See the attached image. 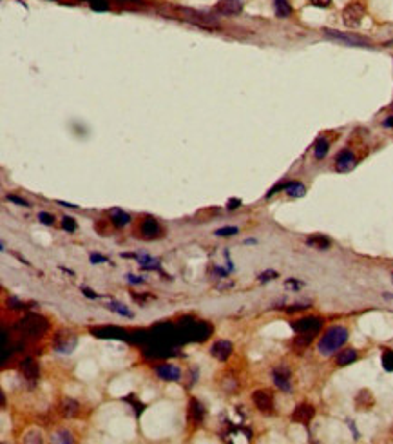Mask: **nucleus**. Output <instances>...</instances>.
Masks as SVG:
<instances>
[{
	"label": "nucleus",
	"instance_id": "nucleus-2",
	"mask_svg": "<svg viewBox=\"0 0 393 444\" xmlns=\"http://www.w3.org/2000/svg\"><path fill=\"white\" fill-rule=\"evenodd\" d=\"M364 13H366V9H364L361 2H351L343 9V20H344L346 26L355 27V26L361 24V20L364 18Z\"/></svg>",
	"mask_w": 393,
	"mask_h": 444
},
{
	"label": "nucleus",
	"instance_id": "nucleus-19",
	"mask_svg": "<svg viewBox=\"0 0 393 444\" xmlns=\"http://www.w3.org/2000/svg\"><path fill=\"white\" fill-rule=\"evenodd\" d=\"M355 359H357V352L353 348H346L337 355V365L339 366H346V365H351Z\"/></svg>",
	"mask_w": 393,
	"mask_h": 444
},
{
	"label": "nucleus",
	"instance_id": "nucleus-37",
	"mask_svg": "<svg viewBox=\"0 0 393 444\" xmlns=\"http://www.w3.org/2000/svg\"><path fill=\"white\" fill-rule=\"evenodd\" d=\"M7 202H13V203H17V205H22V207H29L27 205V202L25 200H22V198H18V196H7Z\"/></svg>",
	"mask_w": 393,
	"mask_h": 444
},
{
	"label": "nucleus",
	"instance_id": "nucleus-23",
	"mask_svg": "<svg viewBox=\"0 0 393 444\" xmlns=\"http://www.w3.org/2000/svg\"><path fill=\"white\" fill-rule=\"evenodd\" d=\"M138 261H140V266L145 268V270H154V268H160V261L154 260V258H150L147 254H140L136 256Z\"/></svg>",
	"mask_w": 393,
	"mask_h": 444
},
{
	"label": "nucleus",
	"instance_id": "nucleus-4",
	"mask_svg": "<svg viewBox=\"0 0 393 444\" xmlns=\"http://www.w3.org/2000/svg\"><path fill=\"white\" fill-rule=\"evenodd\" d=\"M252 401L256 404V408L263 414H272L274 412V397L272 392L268 390H257L252 393Z\"/></svg>",
	"mask_w": 393,
	"mask_h": 444
},
{
	"label": "nucleus",
	"instance_id": "nucleus-31",
	"mask_svg": "<svg viewBox=\"0 0 393 444\" xmlns=\"http://www.w3.org/2000/svg\"><path fill=\"white\" fill-rule=\"evenodd\" d=\"M54 441H56V443H73V437H71V433H69V432L62 430V432H60L58 435L54 437Z\"/></svg>",
	"mask_w": 393,
	"mask_h": 444
},
{
	"label": "nucleus",
	"instance_id": "nucleus-46",
	"mask_svg": "<svg viewBox=\"0 0 393 444\" xmlns=\"http://www.w3.org/2000/svg\"><path fill=\"white\" fill-rule=\"evenodd\" d=\"M386 297H392V299H393V296H386Z\"/></svg>",
	"mask_w": 393,
	"mask_h": 444
},
{
	"label": "nucleus",
	"instance_id": "nucleus-7",
	"mask_svg": "<svg viewBox=\"0 0 393 444\" xmlns=\"http://www.w3.org/2000/svg\"><path fill=\"white\" fill-rule=\"evenodd\" d=\"M357 163V158H355V154L351 153L350 149H344V151H341L337 154V158H335V169L339 172H348L351 171L353 167Z\"/></svg>",
	"mask_w": 393,
	"mask_h": 444
},
{
	"label": "nucleus",
	"instance_id": "nucleus-13",
	"mask_svg": "<svg viewBox=\"0 0 393 444\" xmlns=\"http://www.w3.org/2000/svg\"><path fill=\"white\" fill-rule=\"evenodd\" d=\"M156 373L163 381H179V377H181L179 368L174 366V365H160V366L156 368Z\"/></svg>",
	"mask_w": 393,
	"mask_h": 444
},
{
	"label": "nucleus",
	"instance_id": "nucleus-35",
	"mask_svg": "<svg viewBox=\"0 0 393 444\" xmlns=\"http://www.w3.org/2000/svg\"><path fill=\"white\" fill-rule=\"evenodd\" d=\"M91 258V263H109V260L107 258H105V256H101V254H95V252H93V254L89 256Z\"/></svg>",
	"mask_w": 393,
	"mask_h": 444
},
{
	"label": "nucleus",
	"instance_id": "nucleus-26",
	"mask_svg": "<svg viewBox=\"0 0 393 444\" xmlns=\"http://www.w3.org/2000/svg\"><path fill=\"white\" fill-rule=\"evenodd\" d=\"M107 308L109 310H113V312H116V314H120V315H123V317H134V314H132L131 310H129V308H125L123 307V305H122V303H116V301H111L107 305Z\"/></svg>",
	"mask_w": 393,
	"mask_h": 444
},
{
	"label": "nucleus",
	"instance_id": "nucleus-40",
	"mask_svg": "<svg viewBox=\"0 0 393 444\" xmlns=\"http://www.w3.org/2000/svg\"><path fill=\"white\" fill-rule=\"evenodd\" d=\"M127 281H129V283H132V285H140V283H143V278H138V276H132V274H129V276H127Z\"/></svg>",
	"mask_w": 393,
	"mask_h": 444
},
{
	"label": "nucleus",
	"instance_id": "nucleus-11",
	"mask_svg": "<svg viewBox=\"0 0 393 444\" xmlns=\"http://www.w3.org/2000/svg\"><path fill=\"white\" fill-rule=\"evenodd\" d=\"M210 354L214 355L216 359H220V361H226L230 357V354H232V343L226 341V339H220V341H216L212 344Z\"/></svg>",
	"mask_w": 393,
	"mask_h": 444
},
{
	"label": "nucleus",
	"instance_id": "nucleus-25",
	"mask_svg": "<svg viewBox=\"0 0 393 444\" xmlns=\"http://www.w3.org/2000/svg\"><path fill=\"white\" fill-rule=\"evenodd\" d=\"M191 414H192V419L196 420L197 424L203 420V415H205V410H203L201 403H197L196 399H192L191 401Z\"/></svg>",
	"mask_w": 393,
	"mask_h": 444
},
{
	"label": "nucleus",
	"instance_id": "nucleus-17",
	"mask_svg": "<svg viewBox=\"0 0 393 444\" xmlns=\"http://www.w3.org/2000/svg\"><path fill=\"white\" fill-rule=\"evenodd\" d=\"M285 190L288 196H292V198H301V196L306 194V187L303 183H299V182H288L285 185Z\"/></svg>",
	"mask_w": 393,
	"mask_h": 444
},
{
	"label": "nucleus",
	"instance_id": "nucleus-39",
	"mask_svg": "<svg viewBox=\"0 0 393 444\" xmlns=\"http://www.w3.org/2000/svg\"><path fill=\"white\" fill-rule=\"evenodd\" d=\"M239 205H241V200H238V198H234V200H230V202H228L226 209H228V210H234V209H238Z\"/></svg>",
	"mask_w": 393,
	"mask_h": 444
},
{
	"label": "nucleus",
	"instance_id": "nucleus-33",
	"mask_svg": "<svg viewBox=\"0 0 393 444\" xmlns=\"http://www.w3.org/2000/svg\"><path fill=\"white\" fill-rule=\"evenodd\" d=\"M91 7H93L95 11H105L109 6L103 2V0H91Z\"/></svg>",
	"mask_w": 393,
	"mask_h": 444
},
{
	"label": "nucleus",
	"instance_id": "nucleus-21",
	"mask_svg": "<svg viewBox=\"0 0 393 444\" xmlns=\"http://www.w3.org/2000/svg\"><path fill=\"white\" fill-rule=\"evenodd\" d=\"M314 339V334H297L295 339H294V348L297 352H303L304 348H308L310 343Z\"/></svg>",
	"mask_w": 393,
	"mask_h": 444
},
{
	"label": "nucleus",
	"instance_id": "nucleus-36",
	"mask_svg": "<svg viewBox=\"0 0 393 444\" xmlns=\"http://www.w3.org/2000/svg\"><path fill=\"white\" fill-rule=\"evenodd\" d=\"M24 441H25V443H40V441H42V439H40V432L29 433L27 437H24Z\"/></svg>",
	"mask_w": 393,
	"mask_h": 444
},
{
	"label": "nucleus",
	"instance_id": "nucleus-20",
	"mask_svg": "<svg viewBox=\"0 0 393 444\" xmlns=\"http://www.w3.org/2000/svg\"><path fill=\"white\" fill-rule=\"evenodd\" d=\"M60 412L64 417H73V415L78 414V403L73 401V399H64L62 404H60Z\"/></svg>",
	"mask_w": 393,
	"mask_h": 444
},
{
	"label": "nucleus",
	"instance_id": "nucleus-43",
	"mask_svg": "<svg viewBox=\"0 0 393 444\" xmlns=\"http://www.w3.org/2000/svg\"><path fill=\"white\" fill-rule=\"evenodd\" d=\"M304 308H308L306 305H294L292 308H288V312H297V310H304Z\"/></svg>",
	"mask_w": 393,
	"mask_h": 444
},
{
	"label": "nucleus",
	"instance_id": "nucleus-16",
	"mask_svg": "<svg viewBox=\"0 0 393 444\" xmlns=\"http://www.w3.org/2000/svg\"><path fill=\"white\" fill-rule=\"evenodd\" d=\"M306 245L310 247H314V249H319V250H328L330 249V239L326 236H321V234H316V236H310L306 239Z\"/></svg>",
	"mask_w": 393,
	"mask_h": 444
},
{
	"label": "nucleus",
	"instance_id": "nucleus-3",
	"mask_svg": "<svg viewBox=\"0 0 393 444\" xmlns=\"http://www.w3.org/2000/svg\"><path fill=\"white\" fill-rule=\"evenodd\" d=\"M18 328L24 330L25 334H29V336H42L44 332L48 330V323L38 315H29L25 319H20Z\"/></svg>",
	"mask_w": 393,
	"mask_h": 444
},
{
	"label": "nucleus",
	"instance_id": "nucleus-1",
	"mask_svg": "<svg viewBox=\"0 0 393 444\" xmlns=\"http://www.w3.org/2000/svg\"><path fill=\"white\" fill-rule=\"evenodd\" d=\"M346 341H348V330H346L344 326H332V328H328L326 334L321 338V341L317 344V350H319L321 355H326L328 357V355L335 354Z\"/></svg>",
	"mask_w": 393,
	"mask_h": 444
},
{
	"label": "nucleus",
	"instance_id": "nucleus-22",
	"mask_svg": "<svg viewBox=\"0 0 393 444\" xmlns=\"http://www.w3.org/2000/svg\"><path fill=\"white\" fill-rule=\"evenodd\" d=\"M275 6V15L279 18H286L292 15V7L288 4V0H274Z\"/></svg>",
	"mask_w": 393,
	"mask_h": 444
},
{
	"label": "nucleus",
	"instance_id": "nucleus-34",
	"mask_svg": "<svg viewBox=\"0 0 393 444\" xmlns=\"http://www.w3.org/2000/svg\"><path fill=\"white\" fill-rule=\"evenodd\" d=\"M285 285H286V287H290V288H294V290H299V288L303 287V283H301V281H297V279H294V278L286 279Z\"/></svg>",
	"mask_w": 393,
	"mask_h": 444
},
{
	"label": "nucleus",
	"instance_id": "nucleus-10",
	"mask_svg": "<svg viewBox=\"0 0 393 444\" xmlns=\"http://www.w3.org/2000/svg\"><path fill=\"white\" fill-rule=\"evenodd\" d=\"M314 415H316L314 406H310V404H299L297 408L294 410L292 420L294 422H299V424H308L310 420L314 419Z\"/></svg>",
	"mask_w": 393,
	"mask_h": 444
},
{
	"label": "nucleus",
	"instance_id": "nucleus-12",
	"mask_svg": "<svg viewBox=\"0 0 393 444\" xmlns=\"http://www.w3.org/2000/svg\"><path fill=\"white\" fill-rule=\"evenodd\" d=\"M216 9L223 15H238L243 9V0H220Z\"/></svg>",
	"mask_w": 393,
	"mask_h": 444
},
{
	"label": "nucleus",
	"instance_id": "nucleus-44",
	"mask_svg": "<svg viewBox=\"0 0 393 444\" xmlns=\"http://www.w3.org/2000/svg\"><path fill=\"white\" fill-rule=\"evenodd\" d=\"M382 124H384V127H393V116H388Z\"/></svg>",
	"mask_w": 393,
	"mask_h": 444
},
{
	"label": "nucleus",
	"instance_id": "nucleus-27",
	"mask_svg": "<svg viewBox=\"0 0 393 444\" xmlns=\"http://www.w3.org/2000/svg\"><path fill=\"white\" fill-rule=\"evenodd\" d=\"M382 368L386 372H393V350H384V354H382Z\"/></svg>",
	"mask_w": 393,
	"mask_h": 444
},
{
	"label": "nucleus",
	"instance_id": "nucleus-6",
	"mask_svg": "<svg viewBox=\"0 0 393 444\" xmlns=\"http://www.w3.org/2000/svg\"><path fill=\"white\" fill-rule=\"evenodd\" d=\"M178 13L181 15L183 20H189L192 24H199V26H216V20L212 17H207L205 13L194 11V9H181L179 7Z\"/></svg>",
	"mask_w": 393,
	"mask_h": 444
},
{
	"label": "nucleus",
	"instance_id": "nucleus-30",
	"mask_svg": "<svg viewBox=\"0 0 393 444\" xmlns=\"http://www.w3.org/2000/svg\"><path fill=\"white\" fill-rule=\"evenodd\" d=\"M277 278V272L275 270H265L263 274H259V283H268V281H272V279Z\"/></svg>",
	"mask_w": 393,
	"mask_h": 444
},
{
	"label": "nucleus",
	"instance_id": "nucleus-42",
	"mask_svg": "<svg viewBox=\"0 0 393 444\" xmlns=\"http://www.w3.org/2000/svg\"><path fill=\"white\" fill-rule=\"evenodd\" d=\"M82 292H84L87 297H91V299H96V297H98V294H93V290L87 288V287H82Z\"/></svg>",
	"mask_w": 393,
	"mask_h": 444
},
{
	"label": "nucleus",
	"instance_id": "nucleus-18",
	"mask_svg": "<svg viewBox=\"0 0 393 444\" xmlns=\"http://www.w3.org/2000/svg\"><path fill=\"white\" fill-rule=\"evenodd\" d=\"M111 221H113V225H116V227H123L131 221V216L127 212H123V210H120V209H113V210H111Z\"/></svg>",
	"mask_w": 393,
	"mask_h": 444
},
{
	"label": "nucleus",
	"instance_id": "nucleus-14",
	"mask_svg": "<svg viewBox=\"0 0 393 444\" xmlns=\"http://www.w3.org/2000/svg\"><path fill=\"white\" fill-rule=\"evenodd\" d=\"M20 372L27 381H36L38 379V365L33 359H24L20 363Z\"/></svg>",
	"mask_w": 393,
	"mask_h": 444
},
{
	"label": "nucleus",
	"instance_id": "nucleus-28",
	"mask_svg": "<svg viewBox=\"0 0 393 444\" xmlns=\"http://www.w3.org/2000/svg\"><path fill=\"white\" fill-rule=\"evenodd\" d=\"M216 236H234V234H238V227H223V229H218V231L214 232Z\"/></svg>",
	"mask_w": 393,
	"mask_h": 444
},
{
	"label": "nucleus",
	"instance_id": "nucleus-41",
	"mask_svg": "<svg viewBox=\"0 0 393 444\" xmlns=\"http://www.w3.org/2000/svg\"><path fill=\"white\" fill-rule=\"evenodd\" d=\"M7 305H9V307H11V308H22V307H24V305H22V303H20V301H17V299H15V297H11V299H9V301H7Z\"/></svg>",
	"mask_w": 393,
	"mask_h": 444
},
{
	"label": "nucleus",
	"instance_id": "nucleus-45",
	"mask_svg": "<svg viewBox=\"0 0 393 444\" xmlns=\"http://www.w3.org/2000/svg\"><path fill=\"white\" fill-rule=\"evenodd\" d=\"M392 283H393V274H392Z\"/></svg>",
	"mask_w": 393,
	"mask_h": 444
},
{
	"label": "nucleus",
	"instance_id": "nucleus-15",
	"mask_svg": "<svg viewBox=\"0 0 393 444\" xmlns=\"http://www.w3.org/2000/svg\"><path fill=\"white\" fill-rule=\"evenodd\" d=\"M142 234L143 237H147V239H152L160 234V225H158V221L154 218H145L142 223Z\"/></svg>",
	"mask_w": 393,
	"mask_h": 444
},
{
	"label": "nucleus",
	"instance_id": "nucleus-24",
	"mask_svg": "<svg viewBox=\"0 0 393 444\" xmlns=\"http://www.w3.org/2000/svg\"><path fill=\"white\" fill-rule=\"evenodd\" d=\"M328 149H330V143H328L326 138H319L316 142V147H314V153H316L317 160H322V158L326 156Z\"/></svg>",
	"mask_w": 393,
	"mask_h": 444
},
{
	"label": "nucleus",
	"instance_id": "nucleus-29",
	"mask_svg": "<svg viewBox=\"0 0 393 444\" xmlns=\"http://www.w3.org/2000/svg\"><path fill=\"white\" fill-rule=\"evenodd\" d=\"M62 227H64L67 232H74L76 231V221H74V218L66 216V218H62Z\"/></svg>",
	"mask_w": 393,
	"mask_h": 444
},
{
	"label": "nucleus",
	"instance_id": "nucleus-38",
	"mask_svg": "<svg viewBox=\"0 0 393 444\" xmlns=\"http://www.w3.org/2000/svg\"><path fill=\"white\" fill-rule=\"evenodd\" d=\"M308 2L316 7H328L332 4V0H308Z\"/></svg>",
	"mask_w": 393,
	"mask_h": 444
},
{
	"label": "nucleus",
	"instance_id": "nucleus-32",
	"mask_svg": "<svg viewBox=\"0 0 393 444\" xmlns=\"http://www.w3.org/2000/svg\"><path fill=\"white\" fill-rule=\"evenodd\" d=\"M38 219H40V223H44V225H53L54 223V218L49 212H40L38 214Z\"/></svg>",
	"mask_w": 393,
	"mask_h": 444
},
{
	"label": "nucleus",
	"instance_id": "nucleus-5",
	"mask_svg": "<svg viewBox=\"0 0 393 444\" xmlns=\"http://www.w3.org/2000/svg\"><path fill=\"white\" fill-rule=\"evenodd\" d=\"M321 326H322L321 317H304V319H299L295 323H292V328L297 334H316Z\"/></svg>",
	"mask_w": 393,
	"mask_h": 444
},
{
	"label": "nucleus",
	"instance_id": "nucleus-9",
	"mask_svg": "<svg viewBox=\"0 0 393 444\" xmlns=\"http://www.w3.org/2000/svg\"><path fill=\"white\" fill-rule=\"evenodd\" d=\"M326 36L330 38H334V40H339V42H344L348 46H363V48H369V42L361 38V36H353V35H344V33H339V31H334V29H326L324 31Z\"/></svg>",
	"mask_w": 393,
	"mask_h": 444
},
{
	"label": "nucleus",
	"instance_id": "nucleus-8",
	"mask_svg": "<svg viewBox=\"0 0 393 444\" xmlns=\"http://www.w3.org/2000/svg\"><path fill=\"white\" fill-rule=\"evenodd\" d=\"M272 377H274V385L283 392H292V385H290V370L286 366H277L272 370Z\"/></svg>",
	"mask_w": 393,
	"mask_h": 444
}]
</instances>
